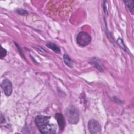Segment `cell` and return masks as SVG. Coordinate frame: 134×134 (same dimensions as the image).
I'll list each match as a JSON object with an SVG mask.
<instances>
[{"mask_svg": "<svg viewBox=\"0 0 134 134\" xmlns=\"http://www.w3.org/2000/svg\"><path fill=\"white\" fill-rule=\"evenodd\" d=\"M50 117L39 115L35 120V122L40 132L44 134H52L56 132L55 125L50 123Z\"/></svg>", "mask_w": 134, "mask_h": 134, "instance_id": "1", "label": "cell"}, {"mask_svg": "<svg viewBox=\"0 0 134 134\" xmlns=\"http://www.w3.org/2000/svg\"><path fill=\"white\" fill-rule=\"evenodd\" d=\"M65 114L68 122L71 124H76L79 121V115L77 109L73 106L67 107Z\"/></svg>", "mask_w": 134, "mask_h": 134, "instance_id": "2", "label": "cell"}, {"mask_svg": "<svg viewBox=\"0 0 134 134\" xmlns=\"http://www.w3.org/2000/svg\"><path fill=\"white\" fill-rule=\"evenodd\" d=\"M91 36L85 31L80 32L76 37V42L81 47H85L88 45L91 42Z\"/></svg>", "mask_w": 134, "mask_h": 134, "instance_id": "3", "label": "cell"}, {"mask_svg": "<svg viewBox=\"0 0 134 134\" xmlns=\"http://www.w3.org/2000/svg\"><path fill=\"white\" fill-rule=\"evenodd\" d=\"M88 128L92 134H99L101 133V126L100 124L94 119H90L88 123Z\"/></svg>", "mask_w": 134, "mask_h": 134, "instance_id": "4", "label": "cell"}, {"mask_svg": "<svg viewBox=\"0 0 134 134\" xmlns=\"http://www.w3.org/2000/svg\"><path fill=\"white\" fill-rule=\"evenodd\" d=\"M1 87L5 93V94L7 96H9L13 91V86L11 82L8 79H4L2 83Z\"/></svg>", "mask_w": 134, "mask_h": 134, "instance_id": "5", "label": "cell"}, {"mask_svg": "<svg viewBox=\"0 0 134 134\" xmlns=\"http://www.w3.org/2000/svg\"><path fill=\"white\" fill-rule=\"evenodd\" d=\"M55 119L59 125L60 129L63 131L65 126V121L64 116L61 113H57L55 114Z\"/></svg>", "mask_w": 134, "mask_h": 134, "instance_id": "6", "label": "cell"}, {"mask_svg": "<svg viewBox=\"0 0 134 134\" xmlns=\"http://www.w3.org/2000/svg\"><path fill=\"white\" fill-rule=\"evenodd\" d=\"M90 63L92 65L94 66L95 68H97L100 72H103L104 71L103 66L98 58H92V59L90 61Z\"/></svg>", "mask_w": 134, "mask_h": 134, "instance_id": "7", "label": "cell"}, {"mask_svg": "<svg viewBox=\"0 0 134 134\" xmlns=\"http://www.w3.org/2000/svg\"><path fill=\"white\" fill-rule=\"evenodd\" d=\"M48 48L51 49L52 51H53L54 52L57 53H60L61 52L60 48L56 45L55 43L52 42H48L46 44Z\"/></svg>", "mask_w": 134, "mask_h": 134, "instance_id": "8", "label": "cell"}, {"mask_svg": "<svg viewBox=\"0 0 134 134\" xmlns=\"http://www.w3.org/2000/svg\"><path fill=\"white\" fill-rule=\"evenodd\" d=\"M63 61L64 63L66 66L69 68H72L73 66V61L69 55L67 54H64L63 55Z\"/></svg>", "mask_w": 134, "mask_h": 134, "instance_id": "9", "label": "cell"}, {"mask_svg": "<svg viewBox=\"0 0 134 134\" xmlns=\"http://www.w3.org/2000/svg\"><path fill=\"white\" fill-rule=\"evenodd\" d=\"M124 3L127 6V8L129 9V12L133 14V8H134V4L133 1H124Z\"/></svg>", "mask_w": 134, "mask_h": 134, "instance_id": "10", "label": "cell"}, {"mask_svg": "<svg viewBox=\"0 0 134 134\" xmlns=\"http://www.w3.org/2000/svg\"><path fill=\"white\" fill-rule=\"evenodd\" d=\"M117 42V43H118L119 46L121 49H122L124 51H126V46H125V44H124V42H123L122 39L119 38L118 39Z\"/></svg>", "mask_w": 134, "mask_h": 134, "instance_id": "11", "label": "cell"}, {"mask_svg": "<svg viewBox=\"0 0 134 134\" xmlns=\"http://www.w3.org/2000/svg\"><path fill=\"white\" fill-rule=\"evenodd\" d=\"M16 12V13L19 15H27L28 14V12L23 9H21V8H17L15 10Z\"/></svg>", "mask_w": 134, "mask_h": 134, "instance_id": "12", "label": "cell"}, {"mask_svg": "<svg viewBox=\"0 0 134 134\" xmlns=\"http://www.w3.org/2000/svg\"><path fill=\"white\" fill-rule=\"evenodd\" d=\"M0 54H1V59H3L7 54V51L6 50V49L3 48L2 47H1V50Z\"/></svg>", "mask_w": 134, "mask_h": 134, "instance_id": "13", "label": "cell"}, {"mask_svg": "<svg viewBox=\"0 0 134 134\" xmlns=\"http://www.w3.org/2000/svg\"><path fill=\"white\" fill-rule=\"evenodd\" d=\"M15 44H16V47L17 48V49L18 50V51L19 52V53H20V55H21V56L23 57L24 55H23V52H22V51H21V49L20 48V47H19V46L18 45L17 43H15Z\"/></svg>", "mask_w": 134, "mask_h": 134, "instance_id": "14", "label": "cell"}, {"mask_svg": "<svg viewBox=\"0 0 134 134\" xmlns=\"http://www.w3.org/2000/svg\"><path fill=\"white\" fill-rule=\"evenodd\" d=\"M5 122V119L4 118V116H3L2 114H1V123H3Z\"/></svg>", "mask_w": 134, "mask_h": 134, "instance_id": "15", "label": "cell"}]
</instances>
